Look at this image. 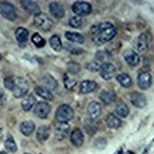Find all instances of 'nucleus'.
<instances>
[{"label":"nucleus","mask_w":154,"mask_h":154,"mask_svg":"<svg viewBox=\"0 0 154 154\" xmlns=\"http://www.w3.org/2000/svg\"><path fill=\"white\" fill-rule=\"evenodd\" d=\"M117 30L113 24L109 22L97 24L91 30V39L96 44H104L115 37Z\"/></svg>","instance_id":"f257e3e1"},{"label":"nucleus","mask_w":154,"mask_h":154,"mask_svg":"<svg viewBox=\"0 0 154 154\" xmlns=\"http://www.w3.org/2000/svg\"><path fill=\"white\" fill-rule=\"evenodd\" d=\"M34 25L37 28L43 30V31H49L54 26V22L46 14H36L34 18Z\"/></svg>","instance_id":"f03ea898"},{"label":"nucleus","mask_w":154,"mask_h":154,"mask_svg":"<svg viewBox=\"0 0 154 154\" xmlns=\"http://www.w3.org/2000/svg\"><path fill=\"white\" fill-rule=\"evenodd\" d=\"M74 116V110L69 105H61L56 112V118L59 122H67Z\"/></svg>","instance_id":"7ed1b4c3"},{"label":"nucleus","mask_w":154,"mask_h":154,"mask_svg":"<svg viewBox=\"0 0 154 154\" xmlns=\"http://www.w3.org/2000/svg\"><path fill=\"white\" fill-rule=\"evenodd\" d=\"M29 91V84L27 80H25L22 77H18L14 79V96L16 98H22L28 93Z\"/></svg>","instance_id":"20e7f679"},{"label":"nucleus","mask_w":154,"mask_h":154,"mask_svg":"<svg viewBox=\"0 0 154 154\" xmlns=\"http://www.w3.org/2000/svg\"><path fill=\"white\" fill-rule=\"evenodd\" d=\"M0 14H2L3 18L9 20V21H14L18 17L16 7L11 3H7V2H3L0 4Z\"/></svg>","instance_id":"39448f33"},{"label":"nucleus","mask_w":154,"mask_h":154,"mask_svg":"<svg viewBox=\"0 0 154 154\" xmlns=\"http://www.w3.org/2000/svg\"><path fill=\"white\" fill-rule=\"evenodd\" d=\"M72 11H73L77 16H88L91 12V6L88 2H81L77 1L72 5Z\"/></svg>","instance_id":"423d86ee"},{"label":"nucleus","mask_w":154,"mask_h":154,"mask_svg":"<svg viewBox=\"0 0 154 154\" xmlns=\"http://www.w3.org/2000/svg\"><path fill=\"white\" fill-rule=\"evenodd\" d=\"M100 74L102 78L105 80H109V79L113 78L116 74V68L112 63H104L101 65L100 68Z\"/></svg>","instance_id":"0eeeda50"},{"label":"nucleus","mask_w":154,"mask_h":154,"mask_svg":"<svg viewBox=\"0 0 154 154\" xmlns=\"http://www.w3.org/2000/svg\"><path fill=\"white\" fill-rule=\"evenodd\" d=\"M133 45H134L135 51H139V53H144V51H146L149 46V41H148L147 35L144 33L142 35L138 36L135 40H134Z\"/></svg>","instance_id":"6e6552de"},{"label":"nucleus","mask_w":154,"mask_h":154,"mask_svg":"<svg viewBox=\"0 0 154 154\" xmlns=\"http://www.w3.org/2000/svg\"><path fill=\"white\" fill-rule=\"evenodd\" d=\"M70 131V125L67 122H59L54 126V136L59 141H62L68 136Z\"/></svg>","instance_id":"1a4fd4ad"},{"label":"nucleus","mask_w":154,"mask_h":154,"mask_svg":"<svg viewBox=\"0 0 154 154\" xmlns=\"http://www.w3.org/2000/svg\"><path fill=\"white\" fill-rule=\"evenodd\" d=\"M49 112H51V106L45 102H39L36 104L35 108H34V113L37 117L39 118H46L48 116Z\"/></svg>","instance_id":"9d476101"},{"label":"nucleus","mask_w":154,"mask_h":154,"mask_svg":"<svg viewBox=\"0 0 154 154\" xmlns=\"http://www.w3.org/2000/svg\"><path fill=\"white\" fill-rule=\"evenodd\" d=\"M152 84V76L148 72H141L138 76V85L141 89H148Z\"/></svg>","instance_id":"9b49d317"},{"label":"nucleus","mask_w":154,"mask_h":154,"mask_svg":"<svg viewBox=\"0 0 154 154\" xmlns=\"http://www.w3.org/2000/svg\"><path fill=\"white\" fill-rule=\"evenodd\" d=\"M123 58L128 63V65H130L131 67H136L140 63V57L133 49H126L123 53Z\"/></svg>","instance_id":"f8f14e48"},{"label":"nucleus","mask_w":154,"mask_h":154,"mask_svg":"<svg viewBox=\"0 0 154 154\" xmlns=\"http://www.w3.org/2000/svg\"><path fill=\"white\" fill-rule=\"evenodd\" d=\"M131 102L137 108H145L147 106V99L143 94L140 93H133L131 95Z\"/></svg>","instance_id":"ddd939ff"},{"label":"nucleus","mask_w":154,"mask_h":154,"mask_svg":"<svg viewBox=\"0 0 154 154\" xmlns=\"http://www.w3.org/2000/svg\"><path fill=\"white\" fill-rule=\"evenodd\" d=\"M21 4L25 11L29 12V14H34V16L40 14V8H39L38 4L36 2L30 1V0H23V1H21Z\"/></svg>","instance_id":"4468645a"},{"label":"nucleus","mask_w":154,"mask_h":154,"mask_svg":"<svg viewBox=\"0 0 154 154\" xmlns=\"http://www.w3.org/2000/svg\"><path fill=\"white\" fill-rule=\"evenodd\" d=\"M88 113L89 115V118L93 119V120H96L100 117L101 113H102V108L101 105L97 102H91L88 105Z\"/></svg>","instance_id":"2eb2a0df"},{"label":"nucleus","mask_w":154,"mask_h":154,"mask_svg":"<svg viewBox=\"0 0 154 154\" xmlns=\"http://www.w3.org/2000/svg\"><path fill=\"white\" fill-rule=\"evenodd\" d=\"M49 11L57 19H62L65 16V9L58 2H51L49 4Z\"/></svg>","instance_id":"dca6fc26"},{"label":"nucleus","mask_w":154,"mask_h":154,"mask_svg":"<svg viewBox=\"0 0 154 154\" xmlns=\"http://www.w3.org/2000/svg\"><path fill=\"white\" fill-rule=\"evenodd\" d=\"M71 142L74 146H76V147H80V146L83 145L84 137H83L82 131L79 130V128H76V130H74L73 131H72Z\"/></svg>","instance_id":"f3484780"},{"label":"nucleus","mask_w":154,"mask_h":154,"mask_svg":"<svg viewBox=\"0 0 154 154\" xmlns=\"http://www.w3.org/2000/svg\"><path fill=\"white\" fill-rule=\"evenodd\" d=\"M20 131L24 136L29 137L35 131V125H34L33 121H23L20 125Z\"/></svg>","instance_id":"a211bd4d"},{"label":"nucleus","mask_w":154,"mask_h":154,"mask_svg":"<svg viewBox=\"0 0 154 154\" xmlns=\"http://www.w3.org/2000/svg\"><path fill=\"white\" fill-rule=\"evenodd\" d=\"M41 81H42V83H43V85L45 86V88L48 89V91H54V89H56L57 86H58L57 80L51 75H49V74H45V75L41 78Z\"/></svg>","instance_id":"6ab92c4d"},{"label":"nucleus","mask_w":154,"mask_h":154,"mask_svg":"<svg viewBox=\"0 0 154 154\" xmlns=\"http://www.w3.org/2000/svg\"><path fill=\"white\" fill-rule=\"evenodd\" d=\"M97 88H98V84L93 80H84L80 83V91L82 94L93 93Z\"/></svg>","instance_id":"aec40b11"},{"label":"nucleus","mask_w":154,"mask_h":154,"mask_svg":"<svg viewBox=\"0 0 154 154\" xmlns=\"http://www.w3.org/2000/svg\"><path fill=\"white\" fill-rule=\"evenodd\" d=\"M49 133H51V130H49L48 126L46 125H42L36 131V138L38 141L40 142H44L48 139L49 137Z\"/></svg>","instance_id":"412c9836"},{"label":"nucleus","mask_w":154,"mask_h":154,"mask_svg":"<svg viewBox=\"0 0 154 154\" xmlns=\"http://www.w3.org/2000/svg\"><path fill=\"white\" fill-rule=\"evenodd\" d=\"M36 103V99L33 95H28L25 97L24 100L22 101V108L24 111H30Z\"/></svg>","instance_id":"4be33fe9"},{"label":"nucleus","mask_w":154,"mask_h":154,"mask_svg":"<svg viewBox=\"0 0 154 154\" xmlns=\"http://www.w3.org/2000/svg\"><path fill=\"white\" fill-rule=\"evenodd\" d=\"M106 123L110 128H118L122 125L120 119H119L117 116L114 115V114H109V115L107 116Z\"/></svg>","instance_id":"5701e85b"},{"label":"nucleus","mask_w":154,"mask_h":154,"mask_svg":"<svg viewBox=\"0 0 154 154\" xmlns=\"http://www.w3.org/2000/svg\"><path fill=\"white\" fill-rule=\"evenodd\" d=\"M115 94L112 91H103L100 94V100L105 104H111L115 101Z\"/></svg>","instance_id":"b1692460"},{"label":"nucleus","mask_w":154,"mask_h":154,"mask_svg":"<svg viewBox=\"0 0 154 154\" xmlns=\"http://www.w3.org/2000/svg\"><path fill=\"white\" fill-rule=\"evenodd\" d=\"M28 37H29V32L27 29H25V28L17 29L16 38H17V40H18L19 43H21V44L26 43L27 40H28Z\"/></svg>","instance_id":"393cba45"},{"label":"nucleus","mask_w":154,"mask_h":154,"mask_svg":"<svg viewBox=\"0 0 154 154\" xmlns=\"http://www.w3.org/2000/svg\"><path fill=\"white\" fill-rule=\"evenodd\" d=\"M35 91H36L37 95L40 97V98L44 99V100H48V101H53L54 100L53 94H51L48 89L43 88V86H37V88H35Z\"/></svg>","instance_id":"a878e982"},{"label":"nucleus","mask_w":154,"mask_h":154,"mask_svg":"<svg viewBox=\"0 0 154 154\" xmlns=\"http://www.w3.org/2000/svg\"><path fill=\"white\" fill-rule=\"evenodd\" d=\"M117 81L123 88H130L133 85V80H131V76L126 73H121L117 76Z\"/></svg>","instance_id":"bb28decb"},{"label":"nucleus","mask_w":154,"mask_h":154,"mask_svg":"<svg viewBox=\"0 0 154 154\" xmlns=\"http://www.w3.org/2000/svg\"><path fill=\"white\" fill-rule=\"evenodd\" d=\"M66 38L68 39L69 41L74 42V43H83L84 42V37L79 33H73V32H66L65 34Z\"/></svg>","instance_id":"cd10ccee"},{"label":"nucleus","mask_w":154,"mask_h":154,"mask_svg":"<svg viewBox=\"0 0 154 154\" xmlns=\"http://www.w3.org/2000/svg\"><path fill=\"white\" fill-rule=\"evenodd\" d=\"M84 130L88 135H94L98 131V125L93 119H88V120L84 121Z\"/></svg>","instance_id":"c85d7f7f"},{"label":"nucleus","mask_w":154,"mask_h":154,"mask_svg":"<svg viewBox=\"0 0 154 154\" xmlns=\"http://www.w3.org/2000/svg\"><path fill=\"white\" fill-rule=\"evenodd\" d=\"M115 113H116V115L120 116V117H122V118H125V117H128V115L130 114V109H128V107L126 106L125 103H120L116 106Z\"/></svg>","instance_id":"c756f323"},{"label":"nucleus","mask_w":154,"mask_h":154,"mask_svg":"<svg viewBox=\"0 0 154 154\" xmlns=\"http://www.w3.org/2000/svg\"><path fill=\"white\" fill-rule=\"evenodd\" d=\"M4 145H5V148L7 149V150L11 153L16 152V151L18 150L17 144H16V142H14V139L12 138L11 135H8L6 137V140H5V142H4Z\"/></svg>","instance_id":"7c9ffc66"},{"label":"nucleus","mask_w":154,"mask_h":154,"mask_svg":"<svg viewBox=\"0 0 154 154\" xmlns=\"http://www.w3.org/2000/svg\"><path fill=\"white\" fill-rule=\"evenodd\" d=\"M49 43H51V46L56 51H60L62 49V48H63L61 39H60V37L57 36V35H54V36L51 37V39H49Z\"/></svg>","instance_id":"2f4dec72"},{"label":"nucleus","mask_w":154,"mask_h":154,"mask_svg":"<svg viewBox=\"0 0 154 154\" xmlns=\"http://www.w3.org/2000/svg\"><path fill=\"white\" fill-rule=\"evenodd\" d=\"M32 42L34 43V45L37 48H43L45 45V40L43 37H41L38 33H34L32 36Z\"/></svg>","instance_id":"473e14b6"},{"label":"nucleus","mask_w":154,"mask_h":154,"mask_svg":"<svg viewBox=\"0 0 154 154\" xmlns=\"http://www.w3.org/2000/svg\"><path fill=\"white\" fill-rule=\"evenodd\" d=\"M96 59L98 62H103L104 63H108V60L111 59V56L109 54V53H107V51H99V53H97L96 54Z\"/></svg>","instance_id":"72a5a7b5"},{"label":"nucleus","mask_w":154,"mask_h":154,"mask_svg":"<svg viewBox=\"0 0 154 154\" xmlns=\"http://www.w3.org/2000/svg\"><path fill=\"white\" fill-rule=\"evenodd\" d=\"M69 25H70L72 28H80L83 25V21L79 17H73V18L69 20Z\"/></svg>","instance_id":"f704fd0d"},{"label":"nucleus","mask_w":154,"mask_h":154,"mask_svg":"<svg viewBox=\"0 0 154 154\" xmlns=\"http://www.w3.org/2000/svg\"><path fill=\"white\" fill-rule=\"evenodd\" d=\"M67 69H68V71L70 72L72 74H77L79 73V71L81 70V67L79 65L78 63H75V62H70V63L68 64V66H67Z\"/></svg>","instance_id":"c9c22d12"},{"label":"nucleus","mask_w":154,"mask_h":154,"mask_svg":"<svg viewBox=\"0 0 154 154\" xmlns=\"http://www.w3.org/2000/svg\"><path fill=\"white\" fill-rule=\"evenodd\" d=\"M65 48H67V51H70V53L73 54H80L83 51V49H81L80 48H77V46L73 45V44H70V43L66 44Z\"/></svg>","instance_id":"e433bc0d"},{"label":"nucleus","mask_w":154,"mask_h":154,"mask_svg":"<svg viewBox=\"0 0 154 154\" xmlns=\"http://www.w3.org/2000/svg\"><path fill=\"white\" fill-rule=\"evenodd\" d=\"M4 86L9 89V91H14V79L12 77H6L4 79Z\"/></svg>","instance_id":"4c0bfd02"},{"label":"nucleus","mask_w":154,"mask_h":154,"mask_svg":"<svg viewBox=\"0 0 154 154\" xmlns=\"http://www.w3.org/2000/svg\"><path fill=\"white\" fill-rule=\"evenodd\" d=\"M64 83H65L66 88H68V89H73V88H75V85H76V81L69 78V77H67V76L64 77Z\"/></svg>","instance_id":"58836bf2"},{"label":"nucleus","mask_w":154,"mask_h":154,"mask_svg":"<svg viewBox=\"0 0 154 154\" xmlns=\"http://www.w3.org/2000/svg\"><path fill=\"white\" fill-rule=\"evenodd\" d=\"M107 146V141L104 138H99L95 142V147L99 150H103Z\"/></svg>","instance_id":"ea45409f"},{"label":"nucleus","mask_w":154,"mask_h":154,"mask_svg":"<svg viewBox=\"0 0 154 154\" xmlns=\"http://www.w3.org/2000/svg\"><path fill=\"white\" fill-rule=\"evenodd\" d=\"M101 65L98 63V62H91L86 65V69L91 72H96V71H100Z\"/></svg>","instance_id":"a19ab883"},{"label":"nucleus","mask_w":154,"mask_h":154,"mask_svg":"<svg viewBox=\"0 0 154 154\" xmlns=\"http://www.w3.org/2000/svg\"><path fill=\"white\" fill-rule=\"evenodd\" d=\"M114 154H122V149H119V150L117 151V152L114 153Z\"/></svg>","instance_id":"79ce46f5"},{"label":"nucleus","mask_w":154,"mask_h":154,"mask_svg":"<svg viewBox=\"0 0 154 154\" xmlns=\"http://www.w3.org/2000/svg\"><path fill=\"white\" fill-rule=\"evenodd\" d=\"M0 154H7V153L4 152V151H1V152H0Z\"/></svg>","instance_id":"37998d69"},{"label":"nucleus","mask_w":154,"mask_h":154,"mask_svg":"<svg viewBox=\"0 0 154 154\" xmlns=\"http://www.w3.org/2000/svg\"><path fill=\"white\" fill-rule=\"evenodd\" d=\"M126 154H134V153H133V152H128Z\"/></svg>","instance_id":"c03bdc74"},{"label":"nucleus","mask_w":154,"mask_h":154,"mask_svg":"<svg viewBox=\"0 0 154 154\" xmlns=\"http://www.w3.org/2000/svg\"><path fill=\"white\" fill-rule=\"evenodd\" d=\"M24 154H30V153H24Z\"/></svg>","instance_id":"a18cd8bd"},{"label":"nucleus","mask_w":154,"mask_h":154,"mask_svg":"<svg viewBox=\"0 0 154 154\" xmlns=\"http://www.w3.org/2000/svg\"><path fill=\"white\" fill-rule=\"evenodd\" d=\"M0 59H1V56H0Z\"/></svg>","instance_id":"49530a36"}]
</instances>
